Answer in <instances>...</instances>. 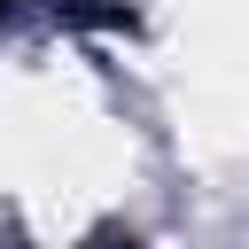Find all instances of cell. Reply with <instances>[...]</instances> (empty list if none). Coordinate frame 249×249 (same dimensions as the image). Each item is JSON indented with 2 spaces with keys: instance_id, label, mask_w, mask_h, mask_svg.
Masks as SVG:
<instances>
[{
  "instance_id": "1",
  "label": "cell",
  "mask_w": 249,
  "mask_h": 249,
  "mask_svg": "<svg viewBox=\"0 0 249 249\" xmlns=\"http://www.w3.org/2000/svg\"><path fill=\"white\" fill-rule=\"evenodd\" d=\"M16 8H23V0H0V16H16Z\"/></svg>"
}]
</instances>
